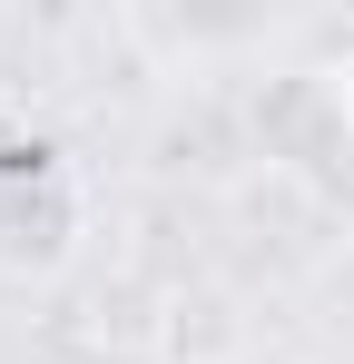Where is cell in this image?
<instances>
[{"instance_id":"6da1fadb","label":"cell","mask_w":354,"mask_h":364,"mask_svg":"<svg viewBox=\"0 0 354 364\" xmlns=\"http://www.w3.org/2000/svg\"><path fill=\"white\" fill-rule=\"evenodd\" d=\"M256 138H266V158H276L286 178H325V168L354 148L335 69H276V79L256 89Z\"/></svg>"},{"instance_id":"7a4b0ae2","label":"cell","mask_w":354,"mask_h":364,"mask_svg":"<svg viewBox=\"0 0 354 364\" xmlns=\"http://www.w3.org/2000/svg\"><path fill=\"white\" fill-rule=\"evenodd\" d=\"M148 345H158V364H256V315H246V296H236V286L187 276V286H168V296H158Z\"/></svg>"},{"instance_id":"3957f363","label":"cell","mask_w":354,"mask_h":364,"mask_svg":"<svg viewBox=\"0 0 354 364\" xmlns=\"http://www.w3.org/2000/svg\"><path fill=\"white\" fill-rule=\"evenodd\" d=\"M79 217H89L79 187L59 178V168H40L30 187L0 197V266H10V276H50L59 256L79 246Z\"/></svg>"},{"instance_id":"277c9868","label":"cell","mask_w":354,"mask_h":364,"mask_svg":"<svg viewBox=\"0 0 354 364\" xmlns=\"http://www.w3.org/2000/svg\"><path fill=\"white\" fill-rule=\"evenodd\" d=\"M335 89H345V119H354V50L335 60Z\"/></svg>"},{"instance_id":"5b68a950","label":"cell","mask_w":354,"mask_h":364,"mask_svg":"<svg viewBox=\"0 0 354 364\" xmlns=\"http://www.w3.org/2000/svg\"><path fill=\"white\" fill-rule=\"evenodd\" d=\"M295 364H354V355H295Z\"/></svg>"},{"instance_id":"8992f818","label":"cell","mask_w":354,"mask_h":364,"mask_svg":"<svg viewBox=\"0 0 354 364\" xmlns=\"http://www.w3.org/2000/svg\"><path fill=\"white\" fill-rule=\"evenodd\" d=\"M59 364H109V355H59Z\"/></svg>"}]
</instances>
